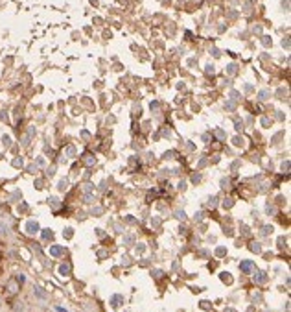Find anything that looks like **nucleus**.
I'll list each match as a JSON object with an SVG mask.
<instances>
[{"instance_id":"6e6552de","label":"nucleus","mask_w":291,"mask_h":312,"mask_svg":"<svg viewBox=\"0 0 291 312\" xmlns=\"http://www.w3.org/2000/svg\"><path fill=\"white\" fill-rule=\"evenodd\" d=\"M253 251H260V244H253Z\"/></svg>"},{"instance_id":"20e7f679","label":"nucleus","mask_w":291,"mask_h":312,"mask_svg":"<svg viewBox=\"0 0 291 312\" xmlns=\"http://www.w3.org/2000/svg\"><path fill=\"white\" fill-rule=\"evenodd\" d=\"M254 279L258 281V283H265V281H267V277H265V273H262V272H258V273L254 275Z\"/></svg>"},{"instance_id":"423d86ee","label":"nucleus","mask_w":291,"mask_h":312,"mask_svg":"<svg viewBox=\"0 0 291 312\" xmlns=\"http://www.w3.org/2000/svg\"><path fill=\"white\" fill-rule=\"evenodd\" d=\"M68 272H70V266H68V264H63V266L59 268V273H61V275H67Z\"/></svg>"},{"instance_id":"39448f33","label":"nucleus","mask_w":291,"mask_h":312,"mask_svg":"<svg viewBox=\"0 0 291 312\" xmlns=\"http://www.w3.org/2000/svg\"><path fill=\"white\" fill-rule=\"evenodd\" d=\"M50 253H52V255H61V253H63V248H57V246H53V248H50Z\"/></svg>"},{"instance_id":"7ed1b4c3","label":"nucleus","mask_w":291,"mask_h":312,"mask_svg":"<svg viewBox=\"0 0 291 312\" xmlns=\"http://www.w3.org/2000/svg\"><path fill=\"white\" fill-rule=\"evenodd\" d=\"M123 301V297L122 295H112V299H111V303H112V307H120V303Z\"/></svg>"},{"instance_id":"0eeeda50","label":"nucleus","mask_w":291,"mask_h":312,"mask_svg":"<svg viewBox=\"0 0 291 312\" xmlns=\"http://www.w3.org/2000/svg\"><path fill=\"white\" fill-rule=\"evenodd\" d=\"M269 231H273V227H269V225H267V227H263V235H269Z\"/></svg>"},{"instance_id":"f03ea898","label":"nucleus","mask_w":291,"mask_h":312,"mask_svg":"<svg viewBox=\"0 0 291 312\" xmlns=\"http://www.w3.org/2000/svg\"><path fill=\"white\" fill-rule=\"evenodd\" d=\"M26 229H28V233H30V235H33V233H37V229H39L37 222H28V225H26Z\"/></svg>"},{"instance_id":"f257e3e1","label":"nucleus","mask_w":291,"mask_h":312,"mask_svg":"<svg viewBox=\"0 0 291 312\" xmlns=\"http://www.w3.org/2000/svg\"><path fill=\"white\" fill-rule=\"evenodd\" d=\"M240 268H242L243 272H253L254 270V264H253V260H243V262L240 264Z\"/></svg>"}]
</instances>
